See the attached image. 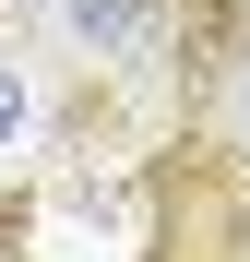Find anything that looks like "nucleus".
<instances>
[{
	"label": "nucleus",
	"mask_w": 250,
	"mask_h": 262,
	"mask_svg": "<svg viewBox=\"0 0 250 262\" xmlns=\"http://www.w3.org/2000/svg\"><path fill=\"white\" fill-rule=\"evenodd\" d=\"M119 262H250V131L155 119L131 155V250Z\"/></svg>",
	"instance_id": "f257e3e1"
},
{
	"label": "nucleus",
	"mask_w": 250,
	"mask_h": 262,
	"mask_svg": "<svg viewBox=\"0 0 250 262\" xmlns=\"http://www.w3.org/2000/svg\"><path fill=\"white\" fill-rule=\"evenodd\" d=\"M36 83H48V155H60V179H96V167H119L131 179V155L155 143V83H131V72H96V60H36Z\"/></svg>",
	"instance_id": "f03ea898"
},
{
	"label": "nucleus",
	"mask_w": 250,
	"mask_h": 262,
	"mask_svg": "<svg viewBox=\"0 0 250 262\" xmlns=\"http://www.w3.org/2000/svg\"><path fill=\"white\" fill-rule=\"evenodd\" d=\"M24 131V60H0V143Z\"/></svg>",
	"instance_id": "423d86ee"
},
{
	"label": "nucleus",
	"mask_w": 250,
	"mask_h": 262,
	"mask_svg": "<svg viewBox=\"0 0 250 262\" xmlns=\"http://www.w3.org/2000/svg\"><path fill=\"white\" fill-rule=\"evenodd\" d=\"M48 36H60V60H96V72H131V83H155L167 0H48Z\"/></svg>",
	"instance_id": "20e7f679"
},
{
	"label": "nucleus",
	"mask_w": 250,
	"mask_h": 262,
	"mask_svg": "<svg viewBox=\"0 0 250 262\" xmlns=\"http://www.w3.org/2000/svg\"><path fill=\"white\" fill-rule=\"evenodd\" d=\"M238 107H250V0H167L155 119H238Z\"/></svg>",
	"instance_id": "7ed1b4c3"
},
{
	"label": "nucleus",
	"mask_w": 250,
	"mask_h": 262,
	"mask_svg": "<svg viewBox=\"0 0 250 262\" xmlns=\"http://www.w3.org/2000/svg\"><path fill=\"white\" fill-rule=\"evenodd\" d=\"M36 227H48V179L36 167H0V262H48Z\"/></svg>",
	"instance_id": "39448f33"
}]
</instances>
